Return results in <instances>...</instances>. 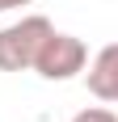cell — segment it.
Instances as JSON below:
<instances>
[{
  "mask_svg": "<svg viewBox=\"0 0 118 122\" xmlns=\"http://www.w3.org/2000/svg\"><path fill=\"white\" fill-rule=\"evenodd\" d=\"M51 30H55V25H51V17H42V13H30L21 21L4 25V30H0V72H30Z\"/></svg>",
  "mask_w": 118,
  "mask_h": 122,
  "instance_id": "cell-1",
  "label": "cell"
},
{
  "mask_svg": "<svg viewBox=\"0 0 118 122\" xmlns=\"http://www.w3.org/2000/svg\"><path fill=\"white\" fill-rule=\"evenodd\" d=\"M84 67H89V46H84L76 34H59V30H51L30 72H38L42 80L63 84V80H76Z\"/></svg>",
  "mask_w": 118,
  "mask_h": 122,
  "instance_id": "cell-2",
  "label": "cell"
},
{
  "mask_svg": "<svg viewBox=\"0 0 118 122\" xmlns=\"http://www.w3.org/2000/svg\"><path fill=\"white\" fill-rule=\"evenodd\" d=\"M84 80H89V93H93L97 101L118 105V42H110V46H101V51L93 55Z\"/></svg>",
  "mask_w": 118,
  "mask_h": 122,
  "instance_id": "cell-3",
  "label": "cell"
},
{
  "mask_svg": "<svg viewBox=\"0 0 118 122\" xmlns=\"http://www.w3.org/2000/svg\"><path fill=\"white\" fill-rule=\"evenodd\" d=\"M72 122H118V114L106 110V105H89V110H80Z\"/></svg>",
  "mask_w": 118,
  "mask_h": 122,
  "instance_id": "cell-4",
  "label": "cell"
},
{
  "mask_svg": "<svg viewBox=\"0 0 118 122\" xmlns=\"http://www.w3.org/2000/svg\"><path fill=\"white\" fill-rule=\"evenodd\" d=\"M21 4H34V0H0V13H13V9H21Z\"/></svg>",
  "mask_w": 118,
  "mask_h": 122,
  "instance_id": "cell-5",
  "label": "cell"
}]
</instances>
